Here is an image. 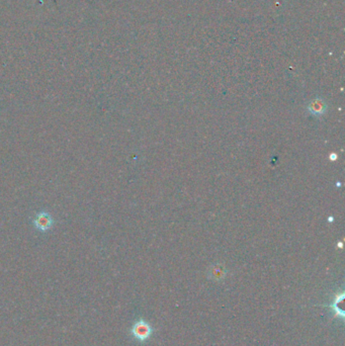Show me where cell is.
<instances>
[{
  "mask_svg": "<svg viewBox=\"0 0 345 346\" xmlns=\"http://www.w3.org/2000/svg\"><path fill=\"white\" fill-rule=\"evenodd\" d=\"M54 224V220L52 218V216L48 213H40L36 216V218L33 219V225L34 227H36L39 231L42 232H46L48 230H50L53 226Z\"/></svg>",
  "mask_w": 345,
  "mask_h": 346,
  "instance_id": "2",
  "label": "cell"
},
{
  "mask_svg": "<svg viewBox=\"0 0 345 346\" xmlns=\"http://www.w3.org/2000/svg\"><path fill=\"white\" fill-rule=\"evenodd\" d=\"M309 111L315 115H319L324 114V112L326 111V107L322 100H316L310 105Z\"/></svg>",
  "mask_w": 345,
  "mask_h": 346,
  "instance_id": "3",
  "label": "cell"
},
{
  "mask_svg": "<svg viewBox=\"0 0 345 346\" xmlns=\"http://www.w3.org/2000/svg\"><path fill=\"white\" fill-rule=\"evenodd\" d=\"M152 333V326L143 319L135 322L131 328L132 336L139 342H146L151 337Z\"/></svg>",
  "mask_w": 345,
  "mask_h": 346,
  "instance_id": "1",
  "label": "cell"
},
{
  "mask_svg": "<svg viewBox=\"0 0 345 346\" xmlns=\"http://www.w3.org/2000/svg\"><path fill=\"white\" fill-rule=\"evenodd\" d=\"M342 300H343V292H341V293H340V296L336 295V296H335V299H334L333 304L329 306V307L333 310L334 314H335L337 317H341V318H343V317H344V315H343V311L339 309L338 304H339L340 302H342Z\"/></svg>",
  "mask_w": 345,
  "mask_h": 346,
  "instance_id": "4",
  "label": "cell"
}]
</instances>
